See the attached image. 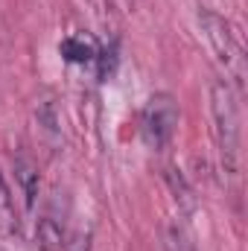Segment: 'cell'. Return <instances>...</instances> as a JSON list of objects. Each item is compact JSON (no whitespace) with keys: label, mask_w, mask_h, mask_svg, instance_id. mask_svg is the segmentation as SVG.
Segmentation results:
<instances>
[{"label":"cell","mask_w":248,"mask_h":251,"mask_svg":"<svg viewBox=\"0 0 248 251\" xmlns=\"http://www.w3.org/2000/svg\"><path fill=\"white\" fill-rule=\"evenodd\" d=\"M0 234L3 237H15L18 234V210H15L12 190L6 184L3 173H0Z\"/></svg>","instance_id":"obj_8"},{"label":"cell","mask_w":248,"mask_h":251,"mask_svg":"<svg viewBox=\"0 0 248 251\" xmlns=\"http://www.w3.org/2000/svg\"><path fill=\"white\" fill-rule=\"evenodd\" d=\"M59 53H62L64 62H70V64H91L97 59L99 47H97L94 35H88V32H73V35H67L62 44H59Z\"/></svg>","instance_id":"obj_4"},{"label":"cell","mask_w":248,"mask_h":251,"mask_svg":"<svg viewBox=\"0 0 248 251\" xmlns=\"http://www.w3.org/2000/svg\"><path fill=\"white\" fill-rule=\"evenodd\" d=\"M18 178H21L24 193H26V204L32 207V201H35V190H38V173H35V167H32L29 161H18Z\"/></svg>","instance_id":"obj_9"},{"label":"cell","mask_w":248,"mask_h":251,"mask_svg":"<svg viewBox=\"0 0 248 251\" xmlns=\"http://www.w3.org/2000/svg\"><path fill=\"white\" fill-rule=\"evenodd\" d=\"M164 178H167V187H170V193H173V201L178 204V213H181L184 219H190V216L198 210L196 190L187 184V178L181 176V170H175V167H170Z\"/></svg>","instance_id":"obj_5"},{"label":"cell","mask_w":248,"mask_h":251,"mask_svg":"<svg viewBox=\"0 0 248 251\" xmlns=\"http://www.w3.org/2000/svg\"><path fill=\"white\" fill-rule=\"evenodd\" d=\"M198 26H201V35L207 38L216 62L225 67V76H228L225 82L228 85L231 82L243 85V79H246V56H243V47H240L231 24L222 15H216L213 9H204L201 6L198 9Z\"/></svg>","instance_id":"obj_2"},{"label":"cell","mask_w":248,"mask_h":251,"mask_svg":"<svg viewBox=\"0 0 248 251\" xmlns=\"http://www.w3.org/2000/svg\"><path fill=\"white\" fill-rule=\"evenodd\" d=\"M210 117H213V134L219 146V158L225 173H237L240 164V105L237 94L225 79H216L210 85Z\"/></svg>","instance_id":"obj_1"},{"label":"cell","mask_w":248,"mask_h":251,"mask_svg":"<svg viewBox=\"0 0 248 251\" xmlns=\"http://www.w3.org/2000/svg\"><path fill=\"white\" fill-rule=\"evenodd\" d=\"M88 246H91V237L88 234H76V237L64 240V251H88Z\"/></svg>","instance_id":"obj_11"},{"label":"cell","mask_w":248,"mask_h":251,"mask_svg":"<svg viewBox=\"0 0 248 251\" xmlns=\"http://www.w3.org/2000/svg\"><path fill=\"white\" fill-rule=\"evenodd\" d=\"M0 251H3V249H0Z\"/></svg>","instance_id":"obj_12"},{"label":"cell","mask_w":248,"mask_h":251,"mask_svg":"<svg viewBox=\"0 0 248 251\" xmlns=\"http://www.w3.org/2000/svg\"><path fill=\"white\" fill-rule=\"evenodd\" d=\"M94 62H99V79H105V76L114 70V64H117V53H114V50H99Z\"/></svg>","instance_id":"obj_10"},{"label":"cell","mask_w":248,"mask_h":251,"mask_svg":"<svg viewBox=\"0 0 248 251\" xmlns=\"http://www.w3.org/2000/svg\"><path fill=\"white\" fill-rule=\"evenodd\" d=\"M181 108L173 94H152L140 111V137L152 152H161L175 137Z\"/></svg>","instance_id":"obj_3"},{"label":"cell","mask_w":248,"mask_h":251,"mask_svg":"<svg viewBox=\"0 0 248 251\" xmlns=\"http://www.w3.org/2000/svg\"><path fill=\"white\" fill-rule=\"evenodd\" d=\"M35 240H38V249L41 251H64V231L62 225L53 219V216H44L35 228Z\"/></svg>","instance_id":"obj_7"},{"label":"cell","mask_w":248,"mask_h":251,"mask_svg":"<svg viewBox=\"0 0 248 251\" xmlns=\"http://www.w3.org/2000/svg\"><path fill=\"white\" fill-rule=\"evenodd\" d=\"M164 251H198L196 249V237H193L184 216L170 219L164 225Z\"/></svg>","instance_id":"obj_6"}]
</instances>
